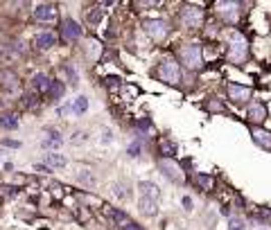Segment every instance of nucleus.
<instances>
[{
    "label": "nucleus",
    "mask_w": 271,
    "mask_h": 230,
    "mask_svg": "<svg viewBox=\"0 0 271 230\" xmlns=\"http://www.w3.org/2000/svg\"><path fill=\"white\" fill-rule=\"evenodd\" d=\"M113 192H115V196L122 198V201H124V198H129V187H126L124 183H115V185H113Z\"/></svg>",
    "instance_id": "30"
},
{
    "label": "nucleus",
    "mask_w": 271,
    "mask_h": 230,
    "mask_svg": "<svg viewBox=\"0 0 271 230\" xmlns=\"http://www.w3.org/2000/svg\"><path fill=\"white\" fill-rule=\"evenodd\" d=\"M179 18H181V23H183L188 30H199V27L203 25L206 14H203V9L197 7V5H185V7L179 12Z\"/></svg>",
    "instance_id": "3"
},
{
    "label": "nucleus",
    "mask_w": 271,
    "mask_h": 230,
    "mask_svg": "<svg viewBox=\"0 0 271 230\" xmlns=\"http://www.w3.org/2000/svg\"><path fill=\"white\" fill-rule=\"evenodd\" d=\"M50 86H52V79H50L45 72H36L34 77H32V90L39 95H48Z\"/></svg>",
    "instance_id": "15"
},
{
    "label": "nucleus",
    "mask_w": 271,
    "mask_h": 230,
    "mask_svg": "<svg viewBox=\"0 0 271 230\" xmlns=\"http://www.w3.org/2000/svg\"><path fill=\"white\" fill-rule=\"evenodd\" d=\"M226 57H228L230 63H244L248 59V41L244 39L242 32H233V34H230Z\"/></svg>",
    "instance_id": "2"
},
{
    "label": "nucleus",
    "mask_w": 271,
    "mask_h": 230,
    "mask_svg": "<svg viewBox=\"0 0 271 230\" xmlns=\"http://www.w3.org/2000/svg\"><path fill=\"white\" fill-rule=\"evenodd\" d=\"M251 135H253V142H255L257 147L271 149V133H266V131L257 129V126H251Z\"/></svg>",
    "instance_id": "19"
},
{
    "label": "nucleus",
    "mask_w": 271,
    "mask_h": 230,
    "mask_svg": "<svg viewBox=\"0 0 271 230\" xmlns=\"http://www.w3.org/2000/svg\"><path fill=\"white\" fill-rule=\"evenodd\" d=\"M143 30L147 32L154 41H165L167 34H170V23H167L165 18H145Z\"/></svg>",
    "instance_id": "5"
},
{
    "label": "nucleus",
    "mask_w": 271,
    "mask_h": 230,
    "mask_svg": "<svg viewBox=\"0 0 271 230\" xmlns=\"http://www.w3.org/2000/svg\"><path fill=\"white\" fill-rule=\"evenodd\" d=\"M104 212H106V216H108V219H111L113 223H115L120 230H143V225H140V223H136V221L131 219V216L126 214L124 210H120V207H113V205H108Z\"/></svg>",
    "instance_id": "7"
},
{
    "label": "nucleus",
    "mask_w": 271,
    "mask_h": 230,
    "mask_svg": "<svg viewBox=\"0 0 271 230\" xmlns=\"http://www.w3.org/2000/svg\"><path fill=\"white\" fill-rule=\"evenodd\" d=\"M54 43H57L54 32H39V34L34 36V48L36 50H50Z\"/></svg>",
    "instance_id": "17"
},
{
    "label": "nucleus",
    "mask_w": 271,
    "mask_h": 230,
    "mask_svg": "<svg viewBox=\"0 0 271 230\" xmlns=\"http://www.w3.org/2000/svg\"><path fill=\"white\" fill-rule=\"evenodd\" d=\"M57 115H61V117H66V115H75V108H72V102H66L63 106H59V108H57Z\"/></svg>",
    "instance_id": "34"
},
{
    "label": "nucleus",
    "mask_w": 271,
    "mask_h": 230,
    "mask_svg": "<svg viewBox=\"0 0 271 230\" xmlns=\"http://www.w3.org/2000/svg\"><path fill=\"white\" fill-rule=\"evenodd\" d=\"M0 86L7 95H16L21 90V79L12 68H5V70H0Z\"/></svg>",
    "instance_id": "11"
},
{
    "label": "nucleus",
    "mask_w": 271,
    "mask_h": 230,
    "mask_svg": "<svg viewBox=\"0 0 271 230\" xmlns=\"http://www.w3.org/2000/svg\"><path fill=\"white\" fill-rule=\"evenodd\" d=\"M158 151H161L163 158H172V160H174L179 147H176V142H172V140H161V142H158Z\"/></svg>",
    "instance_id": "24"
},
{
    "label": "nucleus",
    "mask_w": 271,
    "mask_h": 230,
    "mask_svg": "<svg viewBox=\"0 0 271 230\" xmlns=\"http://www.w3.org/2000/svg\"><path fill=\"white\" fill-rule=\"evenodd\" d=\"M84 138H86L84 131H77V133L72 135V142H75V144H81V142H84Z\"/></svg>",
    "instance_id": "39"
},
{
    "label": "nucleus",
    "mask_w": 271,
    "mask_h": 230,
    "mask_svg": "<svg viewBox=\"0 0 271 230\" xmlns=\"http://www.w3.org/2000/svg\"><path fill=\"white\" fill-rule=\"evenodd\" d=\"M32 16L39 23H54L59 18V9H57V5H52V3H41L34 7V14H32Z\"/></svg>",
    "instance_id": "10"
},
{
    "label": "nucleus",
    "mask_w": 271,
    "mask_h": 230,
    "mask_svg": "<svg viewBox=\"0 0 271 230\" xmlns=\"http://www.w3.org/2000/svg\"><path fill=\"white\" fill-rule=\"evenodd\" d=\"M61 144H63L61 133H59V131H54V129H50L48 131V138L41 142V147H43V149H59Z\"/></svg>",
    "instance_id": "22"
},
{
    "label": "nucleus",
    "mask_w": 271,
    "mask_h": 230,
    "mask_svg": "<svg viewBox=\"0 0 271 230\" xmlns=\"http://www.w3.org/2000/svg\"><path fill=\"white\" fill-rule=\"evenodd\" d=\"M63 93H66V84H63V81H57V79H54L52 86H50V90H48V97L52 99V102H57V99L63 97Z\"/></svg>",
    "instance_id": "25"
},
{
    "label": "nucleus",
    "mask_w": 271,
    "mask_h": 230,
    "mask_svg": "<svg viewBox=\"0 0 271 230\" xmlns=\"http://www.w3.org/2000/svg\"><path fill=\"white\" fill-rule=\"evenodd\" d=\"M61 70H63V75H66V79H68V84L70 86H77L79 84V75H77V70H75V66H61Z\"/></svg>",
    "instance_id": "27"
},
{
    "label": "nucleus",
    "mask_w": 271,
    "mask_h": 230,
    "mask_svg": "<svg viewBox=\"0 0 271 230\" xmlns=\"http://www.w3.org/2000/svg\"><path fill=\"white\" fill-rule=\"evenodd\" d=\"M36 104H39V97H34V93H27V95H23V106L25 108H34Z\"/></svg>",
    "instance_id": "31"
},
{
    "label": "nucleus",
    "mask_w": 271,
    "mask_h": 230,
    "mask_svg": "<svg viewBox=\"0 0 271 230\" xmlns=\"http://www.w3.org/2000/svg\"><path fill=\"white\" fill-rule=\"evenodd\" d=\"M79 183L81 185H86V187H95V176H93V171H81L79 174Z\"/></svg>",
    "instance_id": "29"
},
{
    "label": "nucleus",
    "mask_w": 271,
    "mask_h": 230,
    "mask_svg": "<svg viewBox=\"0 0 271 230\" xmlns=\"http://www.w3.org/2000/svg\"><path fill=\"white\" fill-rule=\"evenodd\" d=\"M158 169L163 171V176H165L170 183H174V185L185 183L183 169H181V165L176 160H172V158H161V160H158Z\"/></svg>",
    "instance_id": "8"
},
{
    "label": "nucleus",
    "mask_w": 271,
    "mask_h": 230,
    "mask_svg": "<svg viewBox=\"0 0 271 230\" xmlns=\"http://www.w3.org/2000/svg\"><path fill=\"white\" fill-rule=\"evenodd\" d=\"M156 77L161 81H165V84H170V86H181L183 84V72H181V66L170 57L163 59V61L158 63Z\"/></svg>",
    "instance_id": "1"
},
{
    "label": "nucleus",
    "mask_w": 271,
    "mask_h": 230,
    "mask_svg": "<svg viewBox=\"0 0 271 230\" xmlns=\"http://www.w3.org/2000/svg\"><path fill=\"white\" fill-rule=\"evenodd\" d=\"M138 210L143 212L145 216H156V214H158V203L152 201V198L140 196V198H138Z\"/></svg>",
    "instance_id": "20"
},
{
    "label": "nucleus",
    "mask_w": 271,
    "mask_h": 230,
    "mask_svg": "<svg viewBox=\"0 0 271 230\" xmlns=\"http://www.w3.org/2000/svg\"><path fill=\"white\" fill-rule=\"evenodd\" d=\"M102 144H111L113 142V133L108 129H102V140H99Z\"/></svg>",
    "instance_id": "37"
},
{
    "label": "nucleus",
    "mask_w": 271,
    "mask_h": 230,
    "mask_svg": "<svg viewBox=\"0 0 271 230\" xmlns=\"http://www.w3.org/2000/svg\"><path fill=\"white\" fill-rule=\"evenodd\" d=\"M246 225H244V219H239V216H233V219L228 221V230H244Z\"/></svg>",
    "instance_id": "35"
},
{
    "label": "nucleus",
    "mask_w": 271,
    "mask_h": 230,
    "mask_svg": "<svg viewBox=\"0 0 271 230\" xmlns=\"http://www.w3.org/2000/svg\"><path fill=\"white\" fill-rule=\"evenodd\" d=\"M25 50H23L21 41H7V43H0V63L3 66H12L18 59H23Z\"/></svg>",
    "instance_id": "6"
},
{
    "label": "nucleus",
    "mask_w": 271,
    "mask_h": 230,
    "mask_svg": "<svg viewBox=\"0 0 271 230\" xmlns=\"http://www.w3.org/2000/svg\"><path fill=\"white\" fill-rule=\"evenodd\" d=\"M179 59L188 70H199L203 66V54H201L199 45H183L179 50Z\"/></svg>",
    "instance_id": "4"
},
{
    "label": "nucleus",
    "mask_w": 271,
    "mask_h": 230,
    "mask_svg": "<svg viewBox=\"0 0 271 230\" xmlns=\"http://www.w3.org/2000/svg\"><path fill=\"white\" fill-rule=\"evenodd\" d=\"M226 93L228 97L233 99L235 104H246L251 99V88L248 86H242V84H228L226 86Z\"/></svg>",
    "instance_id": "12"
},
{
    "label": "nucleus",
    "mask_w": 271,
    "mask_h": 230,
    "mask_svg": "<svg viewBox=\"0 0 271 230\" xmlns=\"http://www.w3.org/2000/svg\"><path fill=\"white\" fill-rule=\"evenodd\" d=\"M0 129H5V131L18 129V113H14V111L3 113V115H0Z\"/></svg>",
    "instance_id": "21"
},
{
    "label": "nucleus",
    "mask_w": 271,
    "mask_h": 230,
    "mask_svg": "<svg viewBox=\"0 0 271 230\" xmlns=\"http://www.w3.org/2000/svg\"><path fill=\"white\" fill-rule=\"evenodd\" d=\"M217 9H219V16L224 18L226 23H235L239 18L242 5L239 3H217Z\"/></svg>",
    "instance_id": "13"
},
{
    "label": "nucleus",
    "mask_w": 271,
    "mask_h": 230,
    "mask_svg": "<svg viewBox=\"0 0 271 230\" xmlns=\"http://www.w3.org/2000/svg\"><path fill=\"white\" fill-rule=\"evenodd\" d=\"M246 117H248V122H251V124H260V122H264V117H266V106L262 102L248 104Z\"/></svg>",
    "instance_id": "14"
},
{
    "label": "nucleus",
    "mask_w": 271,
    "mask_h": 230,
    "mask_svg": "<svg viewBox=\"0 0 271 230\" xmlns=\"http://www.w3.org/2000/svg\"><path fill=\"white\" fill-rule=\"evenodd\" d=\"M72 108H75V115H84V113L88 111V97L79 95V97L72 102Z\"/></svg>",
    "instance_id": "28"
},
{
    "label": "nucleus",
    "mask_w": 271,
    "mask_h": 230,
    "mask_svg": "<svg viewBox=\"0 0 271 230\" xmlns=\"http://www.w3.org/2000/svg\"><path fill=\"white\" fill-rule=\"evenodd\" d=\"M43 160H45V167H48V169H61V167L68 165V160L61 153H48Z\"/></svg>",
    "instance_id": "23"
},
{
    "label": "nucleus",
    "mask_w": 271,
    "mask_h": 230,
    "mask_svg": "<svg viewBox=\"0 0 271 230\" xmlns=\"http://www.w3.org/2000/svg\"><path fill=\"white\" fill-rule=\"evenodd\" d=\"M194 183H197V187L210 192L212 185H215V180H212V176H208V174H197V176H194Z\"/></svg>",
    "instance_id": "26"
},
{
    "label": "nucleus",
    "mask_w": 271,
    "mask_h": 230,
    "mask_svg": "<svg viewBox=\"0 0 271 230\" xmlns=\"http://www.w3.org/2000/svg\"><path fill=\"white\" fill-rule=\"evenodd\" d=\"M84 18H86V25H88V27H97L99 21L104 18V9H99L97 5L93 3L88 9H86V16Z\"/></svg>",
    "instance_id": "18"
},
{
    "label": "nucleus",
    "mask_w": 271,
    "mask_h": 230,
    "mask_svg": "<svg viewBox=\"0 0 271 230\" xmlns=\"http://www.w3.org/2000/svg\"><path fill=\"white\" fill-rule=\"evenodd\" d=\"M138 192H140V196L152 198V201H156V203H158V198H161V189H158V185L152 183V180H140Z\"/></svg>",
    "instance_id": "16"
},
{
    "label": "nucleus",
    "mask_w": 271,
    "mask_h": 230,
    "mask_svg": "<svg viewBox=\"0 0 271 230\" xmlns=\"http://www.w3.org/2000/svg\"><path fill=\"white\" fill-rule=\"evenodd\" d=\"M140 142H143V140H133V142L126 147V153H129L131 158H138L140 156V151H143V149H140Z\"/></svg>",
    "instance_id": "32"
},
{
    "label": "nucleus",
    "mask_w": 271,
    "mask_h": 230,
    "mask_svg": "<svg viewBox=\"0 0 271 230\" xmlns=\"http://www.w3.org/2000/svg\"><path fill=\"white\" fill-rule=\"evenodd\" d=\"M0 144H3V147H7V149H21V142H18V140H0Z\"/></svg>",
    "instance_id": "36"
},
{
    "label": "nucleus",
    "mask_w": 271,
    "mask_h": 230,
    "mask_svg": "<svg viewBox=\"0 0 271 230\" xmlns=\"http://www.w3.org/2000/svg\"><path fill=\"white\" fill-rule=\"evenodd\" d=\"M59 32H61V39L66 41V43H77V41L84 36V32H81V25L77 21H72V18H63L61 21V27H59Z\"/></svg>",
    "instance_id": "9"
},
{
    "label": "nucleus",
    "mask_w": 271,
    "mask_h": 230,
    "mask_svg": "<svg viewBox=\"0 0 271 230\" xmlns=\"http://www.w3.org/2000/svg\"><path fill=\"white\" fill-rule=\"evenodd\" d=\"M104 84H106V88H108V84H111V88H117L120 86V77H106Z\"/></svg>",
    "instance_id": "38"
},
{
    "label": "nucleus",
    "mask_w": 271,
    "mask_h": 230,
    "mask_svg": "<svg viewBox=\"0 0 271 230\" xmlns=\"http://www.w3.org/2000/svg\"><path fill=\"white\" fill-rule=\"evenodd\" d=\"M136 126H138V131H140V133H145V135H152L154 133V126H152V122H149V120H140Z\"/></svg>",
    "instance_id": "33"
},
{
    "label": "nucleus",
    "mask_w": 271,
    "mask_h": 230,
    "mask_svg": "<svg viewBox=\"0 0 271 230\" xmlns=\"http://www.w3.org/2000/svg\"><path fill=\"white\" fill-rule=\"evenodd\" d=\"M183 205H185V210H192V201H190V198H188V196H185V198H183Z\"/></svg>",
    "instance_id": "40"
}]
</instances>
